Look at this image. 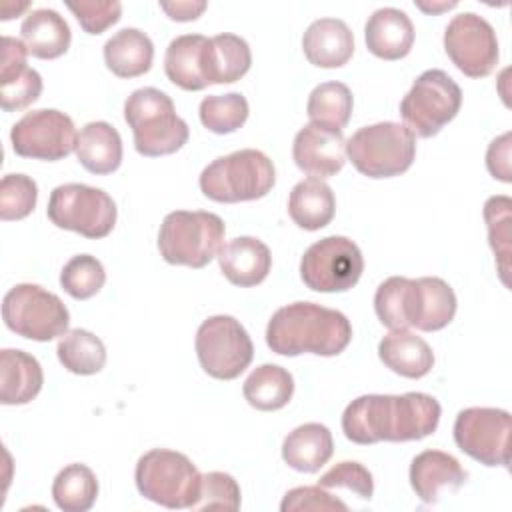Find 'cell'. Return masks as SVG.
I'll return each mask as SVG.
<instances>
[{
  "label": "cell",
  "instance_id": "e575fe53",
  "mask_svg": "<svg viewBox=\"0 0 512 512\" xmlns=\"http://www.w3.org/2000/svg\"><path fill=\"white\" fill-rule=\"evenodd\" d=\"M484 220L488 228V242L496 254L498 272L508 286V260L512 238V200L508 196H490L484 204Z\"/></svg>",
  "mask_w": 512,
  "mask_h": 512
},
{
  "label": "cell",
  "instance_id": "e0dca14e",
  "mask_svg": "<svg viewBox=\"0 0 512 512\" xmlns=\"http://www.w3.org/2000/svg\"><path fill=\"white\" fill-rule=\"evenodd\" d=\"M292 158L296 166L310 178H330L338 174L346 162V140L342 130L306 124L294 136Z\"/></svg>",
  "mask_w": 512,
  "mask_h": 512
},
{
  "label": "cell",
  "instance_id": "bcb514c9",
  "mask_svg": "<svg viewBox=\"0 0 512 512\" xmlns=\"http://www.w3.org/2000/svg\"><path fill=\"white\" fill-rule=\"evenodd\" d=\"M454 6H456V2H442L438 6H426L422 2H418V8H422L426 12H440V10H448V8H454Z\"/></svg>",
  "mask_w": 512,
  "mask_h": 512
},
{
  "label": "cell",
  "instance_id": "f1b7e54d",
  "mask_svg": "<svg viewBox=\"0 0 512 512\" xmlns=\"http://www.w3.org/2000/svg\"><path fill=\"white\" fill-rule=\"evenodd\" d=\"M336 212L332 188L318 178L298 182L288 196V214L298 228L320 230L328 226Z\"/></svg>",
  "mask_w": 512,
  "mask_h": 512
},
{
  "label": "cell",
  "instance_id": "74e56055",
  "mask_svg": "<svg viewBox=\"0 0 512 512\" xmlns=\"http://www.w3.org/2000/svg\"><path fill=\"white\" fill-rule=\"evenodd\" d=\"M38 200V186L26 174H6L0 182V218L4 222L26 218Z\"/></svg>",
  "mask_w": 512,
  "mask_h": 512
},
{
  "label": "cell",
  "instance_id": "7a4b0ae2",
  "mask_svg": "<svg viewBox=\"0 0 512 512\" xmlns=\"http://www.w3.org/2000/svg\"><path fill=\"white\" fill-rule=\"evenodd\" d=\"M456 306L454 290L438 276H390L374 294L376 316L390 330H442L452 322Z\"/></svg>",
  "mask_w": 512,
  "mask_h": 512
},
{
  "label": "cell",
  "instance_id": "d6986e66",
  "mask_svg": "<svg viewBox=\"0 0 512 512\" xmlns=\"http://www.w3.org/2000/svg\"><path fill=\"white\" fill-rule=\"evenodd\" d=\"M302 50L318 68H340L354 54V36L344 20L318 18L306 28Z\"/></svg>",
  "mask_w": 512,
  "mask_h": 512
},
{
  "label": "cell",
  "instance_id": "f546056e",
  "mask_svg": "<svg viewBox=\"0 0 512 512\" xmlns=\"http://www.w3.org/2000/svg\"><path fill=\"white\" fill-rule=\"evenodd\" d=\"M206 42L208 38L202 34H182L168 44L164 72L172 84L190 92H198L208 86L202 74V50Z\"/></svg>",
  "mask_w": 512,
  "mask_h": 512
},
{
  "label": "cell",
  "instance_id": "f35d334b",
  "mask_svg": "<svg viewBox=\"0 0 512 512\" xmlns=\"http://www.w3.org/2000/svg\"><path fill=\"white\" fill-rule=\"evenodd\" d=\"M240 508V486L226 472L202 474L198 500L190 510H238Z\"/></svg>",
  "mask_w": 512,
  "mask_h": 512
},
{
  "label": "cell",
  "instance_id": "4dcf8cb0",
  "mask_svg": "<svg viewBox=\"0 0 512 512\" xmlns=\"http://www.w3.org/2000/svg\"><path fill=\"white\" fill-rule=\"evenodd\" d=\"M242 392L246 402L256 410H280L292 400L294 378L278 364H262L244 380Z\"/></svg>",
  "mask_w": 512,
  "mask_h": 512
},
{
  "label": "cell",
  "instance_id": "5b68a950",
  "mask_svg": "<svg viewBox=\"0 0 512 512\" xmlns=\"http://www.w3.org/2000/svg\"><path fill=\"white\" fill-rule=\"evenodd\" d=\"M198 182L202 194L214 202H248L272 190L276 170L264 152L244 148L212 160L202 170Z\"/></svg>",
  "mask_w": 512,
  "mask_h": 512
},
{
  "label": "cell",
  "instance_id": "2e32d148",
  "mask_svg": "<svg viewBox=\"0 0 512 512\" xmlns=\"http://www.w3.org/2000/svg\"><path fill=\"white\" fill-rule=\"evenodd\" d=\"M444 50L452 64L470 78L488 76L500 54L492 24L474 12H462L448 22Z\"/></svg>",
  "mask_w": 512,
  "mask_h": 512
},
{
  "label": "cell",
  "instance_id": "52a82bcc",
  "mask_svg": "<svg viewBox=\"0 0 512 512\" xmlns=\"http://www.w3.org/2000/svg\"><path fill=\"white\" fill-rule=\"evenodd\" d=\"M134 480L144 498L180 510L192 508L198 500L202 474L186 454L154 448L138 458Z\"/></svg>",
  "mask_w": 512,
  "mask_h": 512
},
{
  "label": "cell",
  "instance_id": "4fadbf2b",
  "mask_svg": "<svg viewBox=\"0 0 512 512\" xmlns=\"http://www.w3.org/2000/svg\"><path fill=\"white\" fill-rule=\"evenodd\" d=\"M362 272V252L346 236H326L314 242L300 260V278L314 292H346Z\"/></svg>",
  "mask_w": 512,
  "mask_h": 512
},
{
  "label": "cell",
  "instance_id": "7bdbcfd3",
  "mask_svg": "<svg viewBox=\"0 0 512 512\" xmlns=\"http://www.w3.org/2000/svg\"><path fill=\"white\" fill-rule=\"evenodd\" d=\"M68 10L76 16L84 32L102 34L106 28L116 24L122 14V4L116 0L106 2H66Z\"/></svg>",
  "mask_w": 512,
  "mask_h": 512
},
{
  "label": "cell",
  "instance_id": "ba28073f",
  "mask_svg": "<svg viewBox=\"0 0 512 512\" xmlns=\"http://www.w3.org/2000/svg\"><path fill=\"white\" fill-rule=\"evenodd\" d=\"M346 156L368 178L400 176L414 162L416 138L398 122L370 124L346 140Z\"/></svg>",
  "mask_w": 512,
  "mask_h": 512
},
{
  "label": "cell",
  "instance_id": "ab89813d",
  "mask_svg": "<svg viewBox=\"0 0 512 512\" xmlns=\"http://www.w3.org/2000/svg\"><path fill=\"white\" fill-rule=\"evenodd\" d=\"M42 92V78L34 68H22L14 74L0 76V104L4 112L30 106Z\"/></svg>",
  "mask_w": 512,
  "mask_h": 512
},
{
  "label": "cell",
  "instance_id": "7c38bea8",
  "mask_svg": "<svg viewBox=\"0 0 512 512\" xmlns=\"http://www.w3.org/2000/svg\"><path fill=\"white\" fill-rule=\"evenodd\" d=\"M194 344L202 370L216 380L238 378L254 356V344L246 328L228 314L206 318L198 326Z\"/></svg>",
  "mask_w": 512,
  "mask_h": 512
},
{
  "label": "cell",
  "instance_id": "30bf717a",
  "mask_svg": "<svg viewBox=\"0 0 512 512\" xmlns=\"http://www.w3.org/2000/svg\"><path fill=\"white\" fill-rule=\"evenodd\" d=\"M4 324L22 338L48 342L68 332L66 304L38 284H16L2 300Z\"/></svg>",
  "mask_w": 512,
  "mask_h": 512
},
{
  "label": "cell",
  "instance_id": "4316f807",
  "mask_svg": "<svg viewBox=\"0 0 512 512\" xmlns=\"http://www.w3.org/2000/svg\"><path fill=\"white\" fill-rule=\"evenodd\" d=\"M76 158L92 174H112L122 162V138L118 130L104 122H88L76 140Z\"/></svg>",
  "mask_w": 512,
  "mask_h": 512
},
{
  "label": "cell",
  "instance_id": "f6af8a7d",
  "mask_svg": "<svg viewBox=\"0 0 512 512\" xmlns=\"http://www.w3.org/2000/svg\"><path fill=\"white\" fill-rule=\"evenodd\" d=\"M160 8L168 14V18L178 22H190L196 20L204 10L206 2H160Z\"/></svg>",
  "mask_w": 512,
  "mask_h": 512
},
{
  "label": "cell",
  "instance_id": "d4e9b609",
  "mask_svg": "<svg viewBox=\"0 0 512 512\" xmlns=\"http://www.w3.org/2000/svg\"><path fill=\"white\" fill-rule=\"evenodd\" d=\"M378 356L386 368L404 378H422L434 366V352L428 342L408 330L386 334L378 344Z\"/></svg>",
  "mask_w": 512,
  "mask_h": 512
},
{
  "label": "cell",
  "instance_id": "277c9868",
  "mask_svg": "<svg viewBox=\"0 0 512 512\" xmlns=\"http://www.w3.org/2000/svg\"><path fill=\"white\" fill-rule=\"evenodd\" d=\"M124 120L132 128L138 154L156 158L174 154L188 140V124L176 114L172 98L158 88H138L124 102Z\"/></svg>",
  "mask_w": 512,
  "mask_h": 512
},
{
  "label": "cell",
  "instance_id": "7402d4cb",
  "mask_svg": "<svg viewBox=\"0 0 512 512\" xmlns=\"http://www.w3.org/2000/svg\"><path fill=\"white\" fill-rule=\"evenodd\" d=\"M252 64L250 46L236 34H216L202 50V74L206 84H230L240 80Z\"/></svg>",
  "mask_w": 512,
  "mask_h": 512
},
{
  "label": "cell",
  "instance_id": "8992f818",
  "mask_svg": "<svg viewBox=\"0 0 512 512\" xmlns=\"http://www.w3.org/2000/svg\"><path fill=\"white\" fill-rule=\"evenodd\" d=\"M226 226L214 212L174 210L164 216L158 250L168 264L204 268L224 246Z\"/></svg>",
  "mask_w": 512,
  "mask_h": 512
},
{
  "label": "cell",
  "instance_id": "ac0fdd59",
  "mask_svg": "<svg viewBox=\"0 0 512 512\" xmlns=\"http://www.w3.org/2000/svg\"><path fill=\"white\" fill-rule=\"evenodd\" d=\"M468 480L460 462L442 450H424L410 464V486L426 504H436L446 492H456Z\"/></svg>",
  "mask_w": 512,
  "mask_h": 512
},
{
  "label": "cell",
  "instance_id": "6da1fadb",
  "mask_svg": "<svg viewBox=\"0 0 512 512\" xmlns=\"http://www.w3.org/2000/svg\"><path fill=\"white\" fill-rule=\"evenodd\" d=\"M438 400L424 392L364 394L342 414V432L354 444L408 442L430 436L440 422Z\"/></svg>",
  "mask_w": 512,
  "mask_h": 512
},
{
  "label": "cell",
  "instance_id": "9a60e30c",
  "mask_svg": "<svg viewBox=\"0 0 512 512\" xmlns=\"http://www.w3.org/2000/svg\"><path fill=\"white\" fill-rule=\"evenodd\" d=\"M12 148L22 158L56 162L76 150V128L68 114L42 108L26 112L10 130Z\"/></svg>",
  "mask_w": 512,
  "mask_h": 512
},
{
  "label": "cell",
  "instance_id": "603a6c76",
  "mask_svg": "<svg viewBox=\"0 0 512 512\" xmlns=\"http://www.w3.org/2000/svg\"><path fill=\"white\" fill-rule=\"evenodd\" d=\"M44 384L40 362L24 352L4 348L0 352V402L4 406L28 404Z\"/></svg>",
  "mask_w": 512,
  "mask_h": 512
},
{
  "label": "cell",
  "instance_id": "b9f144b4",
  "mask_svg": "<svg viewBox=\"0 0 512 512\" xmlns=\"http://www.w3.org/2000/svg\"><path fill=\"white\" fill-rule=\"evenodd\" d=\"M282 512H348V506L340 500L334 498L332 494L324 492V488L316 486H298L292 488L284 494L282 504H280Z\"/></svg>",
  "mask_w": 512,
  "mask_h": 512
},
{
  "label": "cell",
  "instance_id": "ffe728a7",
  "mask_svg": "<svg viewBox=\"0 0 512 512\" xmlns=\"http://www.w3.org/2000/svg\"><path fill=\"white\" fill-rule=\"evenodd\" d=\"M218 264L228 282L240 288H250L268 276L272 254L262 240L254 236H238L222 246Z\"/></svg>",
  "mask_w": 512,
  "mask_h": 512
},
{
  "label": "cell",
  "instance_id": "5bb4252c",
  "mask_svg": "<svg viewBox=\"0 0 512 512\" xmlns=\"http://www.w3.org/2000/svg\"><path fill=\"white\" fill-rule=\"evenodd\" d=\"M456 446L484 466L510 464V414L500 408L472 406L454 420Z\"/></svg>",
  "mask_w": 512,
  "mask_h": 512
},
{
  "label": "cell",
  "instance_id": "3957f363",
  "mask_svg": "<svg viewBox=\"0 0 512 512\" xmlns=\"http://www.w3.org/2000/svg\"><path fill=\"white\" fill-rule=\"evenodd\" d=\"M350 340V320L342 312L314 302L282 306L266 326V344L280 356H338Z\"/></svg>",
  "mask_w": 512,
  "mask_h": 512
},
{
  "label": "cell",
  "instance_id": "8fae6325",
  "mask_svg": "<svg viewBox=\"0 0 512 512\" xmlns=\"http://www.w3.org/2000/svg\"><path fill=\"white\" fill-rule=\"evenodd\" d=\"M48 220L62 228L72 230L84 238L98 240L112 232L116 224V204L104 190L88 184H60L50 192Z\"/></svg>",
  "mask_w": 512,
  "mask_h": 512
},
{
  "label": "cell",
  "instance_id": "9c48e42d",
  "mask_svg": "<svg viewBox=\"0 0 512 512\" xmlns=\"http://www.w3.org/2000/svg\"><path fill=\"white\" fill-rule=\"evenodd\" d=\"M462 90L444 70L422 72L400 102L404 126L418 138L436 136L460 110Z\"/></svg>",
  "mask_w": 512,
  "mask_h": 512
},
{
  "label": "cell",
  "instance_id": "44dd1931",
  "mask_svg": "<svg viewBox=\"0 0 512 512\" xmlns=\"http://www.w3.org/2000/svg\"><path fill=\"white\" fill-rule=\"evenodd\" d=\"M368 50L382 60L404 58L414 44V24L398 8H378L364 26Z\"/></svg>",
  "mask_w": 512,
  "mask_h": 512
},
{
  "label": "cell",
  "instance_id": "cb8c5ba5",
  "mask_svg": "<svg viewBox=\"0 0 512 512\" xmlns=\"http://www.w3.org/2000/svg\"><path fill=\"white\" fill-rule=\"evenodd\" d=\"M20 36L28 54L40 60H52L66 54L72 40L68 22L50 8L28 12L22 20Z\"/></svg>",
  "mask_w": 512,
  "mask_h": 512
},
{
  "label": "cell",
  "instance_id": "836d02e7",
  "mask_svg": "<svg viewBox=\"0 0 512 512\" xmlns=\"http://www.w3.org/2000/svg\"><path fill=\"white\" fill-rule=\"evenodd\" d=\"M352 92L342 82H322L318 84L306 104L310 122L342 130L352 116Z\"/></svg>",
  "mask_w": 512,
  "mask_h": 512
},
{
  "label": "cell",
  "instance_id": "60d3db41",
  "mask_svg": "<svg viewBox=\"0 0 512 512\" xmlns=\"http://www.w3.org/2000/svg\"><path fill=\"white\" fill-rule=\"evenodd\" d=\"M318 486L324 490H336V488L350 490L362 500H370L374 494V480L370 470L360 462H350V460L340 462L332 466L328 472H324L318 480Z\"/></svg>",
  "mask_w": 512,
  "mask_h": 512
},
{
  "label": "cell",
  "instance_id": "d590c367",
  "mask_svg": "<svg viewBox=\"0 0 512 512\" xmlns=\"http://www.w3.org/2000/svg\"><path fill=\"white\" fill-rule=\"evenodd\" d=\"M200 122L214 134H230L248 120V100L240 92L206 96L200 102Z\"/></svg>",
  "mask_w": 512,
  "mask_h": 512
},
{
  "label": "cell",
  "instance_id": "1f68e13d",
  "mask_svg": "<svg viewBox=\"0 0 512 512\" xmlns=\"http://www.w3.org/2000/svg\"><path fill=\"white\" fill-rule=\"evenodd\" d=\"M52 498L64 512H86L98 498L96 474L86 464L64 466L52 482Z\"/></svg>",
  "mask_w": 512,
  "mask_h": 512
},
{
  "label": "cell",
  "instance_id": "ee69618b",
  "mask_svg": "<svg viewBox=\"0 0 512 512\" xmlns=\"http://www.w3.org/2000/svg\"><path fill=\"white\" fill-rule=\"evenodd\" d=\"M486 166L490 174L502 182L512 180L510 172V132L494 138L486 152Z\"/></svg>",
  "mask_w": 512,
  "mask_h": 512
},
{
  "label": "cell",
  "instance_id": "d6a6232c",
  "mask_svg": "<svg viewBox=\"0 0 512 512\" xmlns=\"http://www.w3.org/2000/svg\"><path fill=\"white\" fill-rule=\"evenodd\" d=\"M56 354L60 364L68 372L78 376L98 374L106 364V348L102 340L96 334L82 328L68 330L60 338Z\"/></svg>",
  "mask_w": 512,
  "mask_h": 512
},
{
  "label": "cell",
  "instance_id": "484cf974",
  "mask_svg": "<svg viewBox=\"0 0 512 512\" xmlns=\"http://www.w3.org/2000/svg\"><path fill=\"white\" fill-rule=\"evenodd\" d=\"M334 452L332 434L324 424L308 422L292 432L282 442V460L298 472H318Z\"/></svg>",
  "mask_w": 512,
  "mask_h": 512
},
{
  "label": "cell",
  "instance_id": "8d00e7d4",
  "mask_svg": "<svg viewBox=\"0 0 512 512\" xmlns=\"http://www.w3.org/2000/svg\"><path fill=\"white\" fill-rule=\"evenodd\" d=\"M104 282H106L104 266L98 258L90 254L72 256L60 272V284L64 292L76 300L92 298L94 294L100 292Z\"/></svg>",
  "mask_w": 512,
  "mask_h": 512
},
{
  "label": "cell",
  "instance_id": "83f0119b",
  "mask_svg": "<svg viewBox=\"0 0 512 512\" xmlns=\"http://www.w3.org/2000/svg\"><path fill=\"white\" fill-rule=\"evenodd\" d=\"M154 44L138 28H122L104 44V62L118 78H136L150 70Z\"/></svg>",
  "mask_w": 512,
  "mask_h": 512
}]
</instances>
